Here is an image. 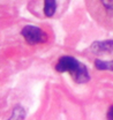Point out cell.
I'll return each mask as SVG.
<instances>
[{"mask_svg": "<svg viewBox=\"0 0 113 120\" xmlns=\"http://www.w3.org/2000/svg\"><path fill=\"white\" fill-rule=\"evenodd\" d=\"M91 17L105 29L113 30V0H84Z\"/></svg>", "mask_w": 113, "mask_h": 120, "instance_id": "cell-1", "label": "cell"}, {"mask_svg": "<svg viewBox=\"0 0 113 120\" xmlns=\"http://www.w3.org/2000/svg\"><path fill=\"white\" fill-rule=\"evenodd\" d=\"M56 71L59 73H69L73 80L77 83H85L90 80L87 67L71 56H62L58 60Z\"/></svg>", "mask_w": 113, "mask_h": 120, "instance_id": "cell-2", "label": "cell"}, {"mask_svg": "<svg viewBox=\"0 0 113 120\" xmlns=\"http://www.w3.org/2000/svg\"><path fill=\"white\" fill-rule=\"evenodd\" d=\"M21 35L30 45L43 44L47 41V34L35 26H26L21 31Z\"/></svg>", "mask_w": 113, "mask_h": 120, "instance_id": "cell-3", "label": "cell"}, {"mask_svg": "<svg viewBox=\"0 0 113 120\" xmlns=\"http://www.w3.org/2000/svg\"><path fill=\"white\" fill-rule=\"evenodd\" d=\"M90 50L95 54H106L113 53V41H103V42H95L91 45Z\"/></svg>", "mask_w": 113, "mask_h": 120, "instance_id": "cell-4", "label": "cell"}, {"mask_svg": "<svg viewBox=\"0 0 113 120\" xmlns=\"http://www.w3.org/2000/svg\"><path fill=\"white\" fill-rule=\"evenodd\" d=\"M56 11V0H44V14L52 17Z\"/></svg>", "mask_w": 113, "mask_h": 120, "instance_id": "cell-5", "label": "cell"}, {"mask_svg": "<svg viewBox=\"0 0 113 120\" xmlns=\"http://www.w3.org/2000/svg\"><path fill=\"white\" fill-rule=\"evenodd\" d=\"M95 66L99 71H112L113 72V60L111 61H104L97 59L95 61Z\"/></svg>", "mask_w": 113, "mask_h": 120, "instance_id": "cell-6", "label": "cell"}, {"mask_svg": "<svg viewBox=\"0 0 113 120\" xmlns=\"http://www.w3.org/2000/svg\"><path fill=\"white\" fill-rule=\"evenodd\" d=\"M23 117H24V111H23V109L20 106H17L16 109L14 110V113H13V117L11 118V120H21L23 119Z\"/></svg>", "mask_w": 113, "mask_h": 120, "instance_id": "cell-7", "label": "cell"}, {"mask_svg": "<svg viewBox=\"0 0 113 120\" xmlns=\"http://www.w3.org/2000/svg\"><path fill=\"white\" fill-rule=\"evenodd\" d=\"M106 118H107V120H113V105L109 109V111L106 113Z\"/></svg>", "mask_w": 113, "mask_h": 120, "instance_id": "cell-8", "label": "cell"}]
</instances>
